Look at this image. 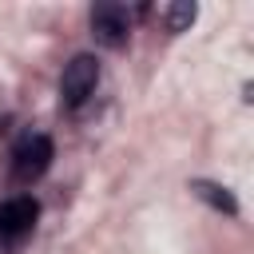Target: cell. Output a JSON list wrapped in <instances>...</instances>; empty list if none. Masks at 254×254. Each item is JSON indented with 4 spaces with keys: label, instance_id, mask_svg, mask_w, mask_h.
Instances as JSON below:
<instances>
[{
    "label": "cell",
    "instance_id": "obj_6",
    "mask_svg": "<svg viewBox=\"0 0 254 254\" xmlns=\"http://www.w3.org/2000/svg\"><path fill=\"white\" fill-rule=\"evenodd\" d=\"M194 16H198V8H194V4H187V0H179V4H167V12H163V20H167V32H187V28L194 24Z\"/></svg>",
    "mask_w": 254,
    "mask_h": 254
},
{
    "label": "cell",
    "instance_id": "obj_3",
    "mask_svg": "<svg viewBox=\"0 0 254 254\" xmlns=\"http://www.w3.org/2000/svg\"><path fill=\"white\" fill-rule=\"evenodd\" d=\"M91 36H95V44L99 48H123L127 44V36H131V12L123 8V4H95L91 8Z\"/></svg>",
    "mask_w": 254,
    "mask_h": 254
},
{
    "label": "cell",
    "instance_id": "obj_1",
    "mask_svg": "<svg viewBox=\"0 0 254 254\" xmlns=\"http://www.w3.org/2000/svg\"><path fill=\"white\" fill-rule=\"evenodd\" d=\"M52 159H56V143H52V135H44V131H28V135H20L16 147H12V179L28 187V183H36V179L48 175Z\"/></svg>",
    "mask_w": 254,
    "mask_h": 254
},
{
    "label": "cell",
    "instance_id": "obj_5",
    "mask_svg": "<svg viewBox=\"0 0 254 254\" xmlns=\"http://www.w3.org/2000/svg\"><path fill=\"white\" fill-rule=\"evenodd\" d=\"M190 190H194L206 206H214V210H222V214H238V202H234V194H230L226 187L206 183V179H194V183H190Z\"/></svg>",
    "mask_w": 254,
    "mask_h": 254
},
{
    "label": "cell",
    "instance_id": "obj_4",
    "mask_svg": "<svg viewBox=\"0 0 254 254\" xmlns=\"http://www.w3.org/2000/svg\"><path fill=\"white\" fill-rule=\"evenodd\" d=\"M40 218V202L32 194H16V198H4L0 202V238L4 242H16L24 238Z\"/></svg>",
    "mask_w": 254,
    "mask_h": 254
},
{
    "label": "cell",
    "instance_id": "obj_2",
    "mask_svg": "<svg viewBox=\"0 0 254 254\" xmlns=\"http://www.w3.org/2000/svg\"><path fill=\"white\" fill-rule=\"evenodd\" d=\"M95 83H99V60L87 56V52L71 56V64H67L64 75H60V99H64V107L87 103L91 91H95Z\"/></svg>",
    "mask_w": 254,
    "mask_h": 254
}]
</instances>
